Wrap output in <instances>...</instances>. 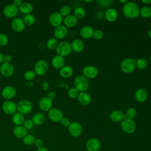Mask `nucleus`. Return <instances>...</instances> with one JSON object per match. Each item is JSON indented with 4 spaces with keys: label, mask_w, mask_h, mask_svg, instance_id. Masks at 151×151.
Wrapping results in <instances>:
<instances>
[{
    "label": "nucleus",
    "mask_w": 151,
    "mask_h": 151,
    "mask_svg": "<svg viewBox=\"0 0 151 151\" xmlns=\"http://www.w3.org/2000/svg\"><path fill=\"white\" fill-rule=\"evenodd\" d=\"M140 7L139 5L133 1H127L123 4L122 11L125 17L130 19L136 18L140 15Z\"/></svg>",
    "instance_id": "f257e3e1"
},
{
    "label": "nucleus",
    "mask_w": 151,
    "mask_h": 151,
    "mask_svg": "<svg viewBox=\"0 0 151 151\" xmlns=\"http://www.w3.org/2000/svg\"><path fill=\"white\" fill-rule=\"evenodd\" d=\"M74 87L79 92H86L89 88L88 80L83 75L77 76L74 80Z\"/></svg>",
    "instance_id": "f03ea898"
},
{
    "label": "nucleus",
    "mask_w": 151,
    "mask_h": 151,
    "mask_svg": "<svg viewBox=\"0 0 151 151\" xmlns=\"http://www.w3.org/2000/svg\"><path fill=\"white\" fill-rule=\"evenodd\" d=\"M18 112L22 114H27L31 112L33 109V105L31 101L27 99H22L17 104Z\"/></svg>",
    "instance_id": "7ed1b4c3"
},
{
    "label": "nucleus",
    "mask_w": 151,
    "mask_h": 151,
    "mask_svg": "<svg viewBox=\"0 0 151 151\" xmlns=\"http://www.w3.org/2000/svg\"><path fill=\"white\" fill-rule=\"evenodd\" d=\"M57 55L61 57L68 55L72 51L71 44L67 41H61L58 42L57 47L55 48Z\"/></svg>",
    "instance_id": "20e7f679"
},
{
    "label": "nucleus",
    "mask_w": 151,
    "mask_h": 151,
    "mask_svg": "<svg viewBox=\"0 0 151 151\" xmlns=\"http://www.w3.org/2000/svg\"><path fill=\"white\" fill-rule=\"evenodd\" d=\"M123 131L127 134L133 133L136 129V124L133 119L125 117L120 123Z\"/></svg>",
    "instance_id": "39448f33"
},
{
    "label": "nucleus",
    "mask_w": 151,
    "mask_h": 151,
    "mask_svg": "<svg viewBox=\"0 0 151 151\" xmlns=\"http://www.w3.org/2000/svg\"><path fill=\"white\" fill-rule=\"evenodd\" d=\"M120 69L124 73H132L136 68L135 60L131 58L123 59L120 63Z\"/></svg>",
    "instance_id": "423d86ee"
},
{
    "label": "nucleus",
    "mask_w": 151,
    "mask_h": 151,
    "mask_svg": "<svg viewBox=\"0 0 151 151\" xmlns=\"http://www.w3.org/2000/svg\"><path fill=\"white\" fill-rule=\"evenodd\" d=\"M48 69V64L45 60H38L34 68V71L36 75L43 76L46 74Z\"/></svg>",
    "instance_id": "0eeeda50"
},
{
    "label": "nucleus",
    "mask_w": 151,
    "mask_h": 151,
    "mask_svg": "<svg viewBox=\"0 0 151 151\" xmlns=\"http://www.w3.org/2000/svg\"><path fill=\"white\" fill-rule=\"evenodd\" d=\"M3 111L8 115H13L17 111V104L11 100H5L2 104Z\"/></svg>",
    "instance_id": "6e6552de"
},
{
    "label": "nucleus",
    "mask_w": 151,
    "mask_h": 151,
    "mask_svg": "<svg viewBox=\"0 0 151 151\" xmlns=\"http://www.w3.org/2000/svg\"><path fill=\"white\" fill-rule=\"evenodd\" d=\"M83 76L87 79H93L96 78L98 74L99 70L97 67L93 65H86L82 70Z\"/></svg>",
    "instance_id": "1a4fd4ad"
},
{
    "label": "nucleus",
    "mask_w": 151,
    "mask_h": 151,
    "mask_svg": "<svg viewBox=\"0 0 151 151\" xmlns=\"http://www.w3.org/2000/svg\"><path fill=\"white\" fill-rule=\"evenodd\" d=\"M19 12V8L12 3L7 4L3 9L4 15L8 18H15Z\"/></svg>",
    "instance_id": "9d476101"
},
{
    "label": "nucleus",
    "mask_w": 151,
    "mask_h": 151,
    "mask_svg": "<svg viewBox=\"0 0 151 151\" xmlns=\"http://www.w3.org/2000/svg\"><path fill=\"white\" fill-rule=\"evenodd\" d=\"M69 133L73 137H77L80 136L83 132V127L81 124L77 122H71L68 127Z\"/></svg>",
    "instance_id": "9b49d317"
},
{
    "label": "nucleus",
    "mask_w": 151,
    "mask_h": 151,
    "mask_svg": "<svg viewBox=\"0 0 151 151\" xmlns=\"http://www.w3.org/2000/svg\"><path fill=\"white\" fill-rule=\"evenodd\" d=\"M48 112V118L53 122H60L63 118L62 111L58 108L52 107Z\"/></svg>",
    "instance_id": "f8f14e48"
},
{
    "label": "nucleus",
    "mask_w": 151,
    "mask_h": 151,
    "mask_svg": "<svg viewBox=\"0 0 151 151\" xmlns=\"http://www.w3.org/2000/svg\"><path fill=\"white\" fill-rule=\"evenodd\" d=\"M0 73L5 77H10L14 73V67L11 63H3L0 65Z\"/></svg>",
    "instance_id": "ddd939ff"
},
{
    "label": "nucleus",
    "mask_w": 151,
    "mask_h": 151,
    "mask_svg": "<svg viewBox=\"0 0 151 151\" xmlns=\"http://www.w3.org/2000/svg\"><path fill=\"white\" fill-rule=\"evenodd\" d=\"M63 21V17L58 11L52 12L49 17V22L51 25L54 27H57L61 25Z\"/></svg>",
    "instance_id": "4468645a"
},
{
    "label": "nucleus",
    "mask_w": 151,
    "mask_h": 151,
    "mask_svg": "<svg viewBox=\"0 0 151 151\" xmlns=\"http://www.w3.org/2000/svg\"><path fill=\"white\" fill-rule=\"evenodd\" d=\"M17 94L16 89L11 86L5 87L1 91V95L4 99L6 100H11L13 99Z\"/></svg>",
    "instance_id": "2eb2a0df"
},
{
    "label": "nucleus",
    "mask_w": 151,
    "mask_h": 151,
    "mask_svg": "<svg viewBox=\"0 0 151 151\" xmlns=\"http://www.w3.org/2000/svg\"><path fill=\"white\" fill-rule=\"evenodd\" d=\"M101 143L97 138L89 139L86 144V147L88 151H99Z\"/></svg>",
    "instance_id": "dca6fc26"
},
{
    "label": "nucleus",
    "mask_w": 151,
    "mask_h": 151,
    "mask_svg": "<svg viewBox=\"0 0 151 151\" xmlns=\"http://www.w3.org/2000/svg\"><path fill=\"white\" fill-rule=\"evenodd\" d=\"M11 26L12 30L16 32H21L23 31L25 28V25L22 19L20 18H14L11 21Z\"/></svg>",
    "instance_id": "f3484780"
},
{
    "label": "nucleus",
    "mask_w": 151,
    "mask_h": 151,
    "mask_svg": "<svg viewBox=\"0 0 151 151\" xmlns=\"http://www.w3.org/2000/svg\"><path fill=\"white\" fill-rule=\"evenodd\" d=\"M40 109L43 111H48L52 108V100L47 96L42 97L39 101Z\"/></svg>",
    "instance_id": "a211bd4d"
},
{
    "label": "nucleus",
    "mask_w": 151,
    "mask_h": 151,
    "mask_svg": "<svg viewBox=\"0 0 151 151\" xmlns=\"http://www.w3.org/2000/svg\"><path fill=\"white\" fill-rule=\"evenodd\" d=\"M68 28L64 25H60L55 28L54 31V35L55 38L63 39L68 34Z\"/></svg>",
    "instance_id": "6ab92c4d"
},
{
    "label": "nucleus",
    "mask_w": 151,
    "mask_h": 151,
    "mask_svg": "<svg viewBox=\"0 0 151 151\" xmlns=\"http://www.w3.org/2000/svg\"><path fill=\"white\" fill-rule=\"evenodd\" d=\"M94 29L91 26L84 25L80 30V35L84 39H89L93 35Z\"/></svg>",
    "instance_id": "aec40b11"
},
{
    "label": "nucleus",
    "mask_w": 151,
    "mask_h": 151,
    "mask_svg": "<svg viewBox=\"0 0 151 151\" xmlns=\"http://www.w3.org/2000/svg\"><path fill=\"white\" fill-rule=\"evenodd\" d=\"M147 91L143 88L137 89L134 93V98L139 103L145 102L147 100Z\"/></svg>",
    "instance_id": "412c9836"
},
{
    "label": "nucleus",
    "mask_w": 151,
    "mask_h": 151,
    "mask_svg": "<svg viewBox=\"0 0 151 151\" xmlns=\"http://www.w3.org/2000/svg\"><path fill=\"white\" fill-rule=\"evenodd\" d=\"M77 100L78 102L83 106H87L90 104L91 102V96L86 92H80L78 97H77Z\"/></svg>",
    "instance_id": "4be33fe9"
},
{
    "label": "nucleus",
    "mask_w": 151,
    "mask_h": 151,
    "mask_svg": "<svg viewBox=\"0 0 151 151\" xmlns=\"http://www.w3.org/2000/svg\"><path fill=\"white\" fill-rule=\"evenodd\" d=\"M104 17L109 22H114L117 20L118 18V12L117 10L113 8H108L105 13Z\"/></svg>",
    "instance_id": "5701e85b"
},
{
    "label": "nucleus",
    "mask_w": 151,
    "mask_h": 151,
    "mask_svg": "<svg viewBox=\"0 0 151 151\" xmlns=\"http://www.w3.org/2000/svg\"><path fill=\"white\" fill-rule=\"evenodd\" d=\"M64 25L68 28H73L78 23V19L73 15L70 14L63 19Z\"/></svg>",
    "instance_id": "b1692460"
},
{
    "label": "nucleus",
    "mask_w": 151,
    "mask_h": 151,
    "mask_svg": "<svg viewBox=\"0 0 151 151\" xmlns=\"http://www.w3.org/2000/svg\"><path fill=\"white\" fill-rule=\"evenodd\" d=\"M51 64L55 69H61L65 65V58L58 55H55L51 60Z\"/></svg>",
    "instance_id": "393cba45"
},
{
    "label": "nucleus",
    "mask_w": 151,
    "mask_h": 151,
    "mask_svg": "<svg viewBox=\"0 0 151 151\" xmlns=\"http://www.w3.org/2000/svg\"><path fill=\"white\" fill-rule=\"evenodd\" d=\"M125 117V114L119 110H113L110 114V119L114 122H121Z\"/></svg>",
    "instance_id": "a878e982"
},
{
    "label": "nucleus",
    "mask_w": 151,
    "mask_h": 151,
    "mask_svg": "<svg viewBox=\"0 0 151 151\" xmlns=\"http://www.w3.org/2000/svg\"><path fill=\"white\" fill-rule=\"evenodd\" d=\"M13 134L18 139H23L28 134V130L23 125L16 126L13 130Z\"/></svg>",
    "instance_id": "bb28decb"
},
{
    "label": "nucleus",
    "mask_w": 151,
    "mask_h": 151,
    "mask_svg": "<svg viewBox=\"0 0 151 151\" xmlns=\"http://www.w3.org/2000/svg\"><path fill=\"white\" fill-rule=\"evenodd\" d=\"M73 68L71 66L68 65H65L61 69H60L59 73L60 75L65 78H68L71 77L73 74Z\"/></svg>",
    "instance_id": "cd10ccee"
},
{
    "label": "nucleus",
    "mask_w": 151,
    "mask_h": 151,
    "mask_svg": "<svg viewBox=\"0 0 151 151\" xmlns=\"http://www.w3.org/2000/svg\"><path fill=\"white\" fill-rule=\"evenodd\" d=\"M71 46L72 48V50H73L74 52H80L83 50L84 48V44L81 40L76 38L72 41Z\"/></svg>",
    "instance_id": "c85d7f7f"
},
{
    "label": "nucleus",
    "mask_w": 151,
    "mask_h": 151,
    "mask_svg": "<svg viewBox=\"0 0 151 151\" xmlns=\"http://www.w3.org/2000/svg\"><path fill=\"white\" fill-rule=\"evenodd\" d=\"M31 120L34 123V125L40 126L44 123L45 120V117L43 113L41 112H38L35 113L32 116Z\"/></svg>",
    "instance_id": "c756f323"
},
{
    "label": "nucleus",
    "mask_w": 151,
    "mask_h": 151,
    "mask_svg": "<svg viewBox=\"0 0 151 151\" xmlns=\"http://www.w3.org/2000/svg\"><path fill=\"white\" fill-rule=\"evenodd\" d=\"M19 11L23 14L27 15L31 14V12L33 11L34 8L33 5L28 2H22V4L20 5V6L18 8Z\"/></svg>",
    "instance_id": "7c9ffc66"
},
{
    "label": "nucleus",
    "mask_w": 151,
    "mask_h": 151,
    "mask_svg": "<svg viewBox=\"0 0 151 151\" xmlns=\"http://www.w3.org/2000/svg\"><path fill=\"white\" fill-rule=\"evenodd\" d=\"M24 121H25V117L24 114L19 112H17L12 115V122L16 126L23 125Z\"/></svg>",
    "instance_id": "2f4dec72"
},
{
    "label": "nucleus",
    "mask_w": 151,
    "mask_h": 151,
    "mask_svg": "<svg viewBox=\"0 0 151 151\" xmlns=\"http://www.w3.org/2000/svg\"><path fill=\"white\" fill-rule=\"evenodd\" d=\"M73 15L78 19L83 18L86 15V9L81 6L76 7L73 11Z\"/></svg>",
    "instance_id": "473e14b6"
},
{
    "label": "nucleus",
    "mask_w": 151,
    "mask_h": 151,
    "mask_svg": "<svg viewBox=\"0 0 151 151\" xmlns=\"http://www.w3.org/2000/svg\"><path fill=\"white\" fill-rule=\"evenodd\" d=\"M22 20L25 25L31 26L34 25L35 22V17L32 14H27L24 15Z\"/></svg>",
    "instance_id": "72a5a7b5"
},
{
    "label": "nucleus",
    "mask_w": 151,
    "mask_h": 151,
    "mask_svg": "<svg viewBox=\"0 0 151 151\" xmlns=\"http://www.w3.org/2000/svg\"><path fill=\"white\" fill-rule=\"evenodd\" d=\"M140 15L142 17L147 18L151 17V7L149 6H144L140 8Z\"/></svg>",
    "instance_id": "f704fd0d"
},
{
    "label": "nucleus",
    "mask_w": 151,
    "mask_h": 151,
    "mask_svg": "<svg viewBox=\"0 0 151 151\" xmlns=\"http://www.w3.org/2000/svg\"><path fill=\"white\" fill-rule=\"evenodd\" d=\"M136 63V67L140 70L145 69L147 66V61L143 58H138L135 61Z\"/></svg>",
    "instance_id": "c9c22d12"
},
{
    "label": "nucleus",
    "mask_w": 151,
    "mask_h": 151,
    "mask_svg": "<svg viewBox=\"0 0 151 151\" xmlns=\"http://www.w3.org/2000/svg\"><path fill=\"white\" fill-rule=\"evenodd\" d=\"M58 44V40L55 37H51L49 38L47 41V47L50 50H55Z\"/></svg>",
    "instance_id": "e433bc0d"
},
{
    "label": "nucleus",
    "mask_w": 151,
    "mask_h": 151,
    "mask_svg": "<svg viewBox=\"0 0 151 151\" xmlns=\"http://www.w3.org/2000/svg\"><path fill=\"white\" fill-rule=\"evenodd\" d=\"M35 140V137H34V136H33L32 134H27L23 139H22V141L23 143L27 146H31L33 144H34Z\"/></svg>",
    "instance_id": "4c0bfd02"
},
{
    "label": "nucleus",
    "mask_w": 151,
    "mask_h": 151,
    "mask_svg": "<svg viewBox=\"0 0 151 151\" xmlns=\"http://www.w3.org/2000/svg\"><path fill=\"white\" fill-rule=\"evenodd\" d=\"M125 116H126V117L133 120V119H134L137 116L136 109L133 107H130L128 108L126 111Z\"/></svg>",
    "instance_id": "58836bf2"
},
{
    "label": "nucleus",
    "mask_w": 151,
    "mask_h": 151,
    "mask_svg": "<svg viewBox=\"0 0 151 151\" xmlns=\"http://www.w3.org/2000/svg\"><path fill=\"white\" fill-rule=\"evenodd\" d=\"M36 76L35 73L32 70H27L24 73V78L28 81L33 80Z\"/></svg>",
    "instance_id": "ea45409f"
},
{
    "label": "nucleus",
    "mask_w": 151,
    "mask_h": 151,
    "mask_svg": "<svg viewBox=\"0 0 151 151\" xmlns=\"http://www.w3.org/2000/svg\"><path fill=\"white\" fill-rule=\"evenodd\" d=\"M71 9L70 8V6L68 5H64L60 9L59 12L60 13V14L63 16V17H67L68 15H69L71 13Z\"/></svg>",
    "instance_id": "a19ab883"
},
{
    "label": "nucleus",
    "mask_w": 151,
    "mask_h": 151,
    "mask_svg": "<svg viewBox=\"0 0 151 151\" xmlns=\"http://www.w3.org/2000/svg\"><path fill=\"white\" fill-rule=\"evenodd\" d=\"M9 42V38L8 37L4 34L0 33V46L4 47Z\"/></svg>",
    "instance_id": "79ce46f5"
},
{
    "label": "nucleus",
    "mask_w": 151,
    "mask_h": 151,
    "mask_svg": "<svg viewBox=\"0 0 151 151\" xmlns=\"http://www.w3.org/2000/svg\"><path fill=\"white\" fill-rule=\"evenodd\" d=\"M79 93L80 92L75 87L70 88L68 91V95L71 99L77 98Z\"/></svg>",
    "instance_id": "37998d69"
},
{
    "label": "nucleus",
    "mask_w": 151,
    "mask_h": 151,
    "mask_svg": "<svg viewBox=\"0 0 151 151\" xmlns=\"http://www.w3.org/2000/svg\"><path fill=\"white\" fill-rule=\"evenodd\" d=\"M103 36H104V34L101 30H100V29L94 30L93 35V37H94V39L99 40L102 39L103 38Z\"/></svg>",
    "instance_id": "c03bdc74"
},
{
    "label": "nucleus",
    "mask_w": 151,
    "mask_h": 151,
    "mask_svg": "<svg viewBox=\"0 0 151 151\" xmlns=\"http://www.w3.org/2000/svg\"><path fill=\"white\" fill-rule=\"evenodd\" d=\"M23 126L27 130H29V129H31L34 125L31 119H27V120H25Z\"/></svg>",
    "instance_id": "a18cd8bd"
},
{
    "label": "nucleus",
    "mask_w": 151,
    "mask_h": 151,
    "mask_svg": "<svg viewBox=\"0 0 151 151\" xmlns=\"http://www.w3.org/2000/svg\"><path fill=\"white\" fill-rule=\"evenodd\" d=\"M97 3L100 6L106 7V6L110 5V4L112 3V1H110V0H101H101H100V1H97Z\"/></svg>",
    "instance_id": "49530a36"
},
{
    "label": "nucleus",
    "mask_w": 151,
    "mask_h": 151,
    "mask_svg": "<svg viewBox=\"0 0 151 151\" xmlns=\"http://www.w3.org/2000/svg\"><path fill=\"white\" fill-rule=\"evenodd\" d=\"M60 122L61 124L64 127H68V126L71 123L70 120L67 117H63V118L61 120Z\"/></svg>",
    "instance_id": "de8ad7c7"
},
{
    "label": "nucleus",
    "mask_w": 151,
    "mask_h": 151,
    "mask_svg": "<svg viewBox=\"0 0 151 151\" xmlns=\"http://www.w3.org/2000/svg\"><path fill=\"white\" fill-rule=\"evenodd\" d=\"M34 145L35 146V147L38 149L40 147H41L43 146V141L42 139L38 138V139H35V142H34Z\"/></svg>",
    "instance_id": "09e8293b"
},
{
    "label": "nucleus",
    "mask_w": 151,
    "mask_h": 151,
    "mask_svg": "<svg viewBox=\"0 0 151 151\" xmlns=\"http://www.w3.org/2000/svg\"><path fill=\"white\" fill-rule=\"evenodd\" d=\"M12 60V57L9 54H6L4 57V63H11Z\"/></svg>",
    "instance_id": "8fccbe9b"
},
{
    "label": "nucleus",
    "mask_w": 151,
    "mask_h": 151,
    "mask_svg": "<svg viewBox=\"0 0 151 151\" xmlns=\"http://www.w3.org/2000/svg\"><path fill=\"white\" fill-rule=\"evenodd\" d=\"M55 96H56L55 93L54 91H50V92L48 93V94H47V97H48L49 99H50L51 100H52V99H54L55 97Z\"/></svg>",
    "instance_id": "3c124183"
},
{
    "label": "nucleus",
    "mask_w": 151,
    "mask_h": 151,
    "mask_svg": "<svg viewBox=\"0 0 151 151\" xmlns=\"http://www.w3.org/2000/svg\"><path fill=\"white\" fill-rule=\"evenodd\" d=\"M12 4L17 7L19 8L20 5L22 4V1L21 0H14L12 1Z\"/></svg>",
    "instance_id": "603ef678"
},
{
    "label": "nucleus",
    "mask_w": 151,
    "mask_h": 151,
    "mask_svg": "<svg viewBox=\"0 0 151 151\" xmlns=\"http://www.w3.org/2000/svg\"><path fill=\"white\" fill-rule=\"evenodd\" d=\"M36 151H49V150H48V149L47 147L42 146L41 147H40V148L37 149Z\"/></svg>",
    "instance_id": "864d4df0"
},
{
    "label": "nucleus",
    "mask_w": 151,
    "mask_h": 151,
    "mask_svg": "<svg viewBox=\"0 0 151 151\" xmlns=\"http://www.w3.org/2000/svg\"><path fill=\"white\" fill-rule=\"evenodd\" d=\"M4 55L3 54L2 52L0 51V64H2L4 63Z\"/></svg>",
    "instance_id": "5fc2aeb1"
},
{
    "label": "nucleus",
    "mask_w": 151,
    "mask_h": 151,
    "mask_svg": "<svg viewBox=\"0 0 151 151\" xmlns=\"http://www.w3.org/2000/svg\"><path fill=\"white\" fill-rule=\"evenodd\" d=\"M142 2L146 5H149L151 4V0H142Z\"/></svg>",
    "instance_id": "6e6d98bb"
},
{
    "label": "nucleus",
    "mask_w": 151,
    "mask_h": 151,
    "mask_svg": "<svg viewBox=\"0 0 151 151\" xmlns=\"http://www.w3.org/2000/svg\"><path fill=\"white\" fill-rule=\"evenodd\" d=\"M120 3H122V4H126L128 1H127V0H119V1Z\"/></svg>",
    "instance_id": "4d7b16f0"
},
{
    "label": "nucleus",
    "mask_w": 151,
    "mask_h": 151,
    "mask_svg": "<svg viewBox=\"0 0 151 151\" xmlns=\"http://www.w3.org/2000/svg\"><path fill=\"white\" fill-rule=\"evenodd\" d=\"M147 35L149 36V37L151 39V29H150L149 31H148V32H147Z\"/></svg>",
    "instance_id": "13d9d810"
},
{
    "label": "nucleus",
    "mask_w": 151,
    "mask_h": 151,
    "mask_svg": "<svg viewBox=\"0 0 151 151\" xmlns=\"http://www.w3.org/2000/svg\"><path fill=\"white\" fill-rule=\"evenodd\" d=\"M149 61H150V64H151V55H150V58H149Z\"/></svg>",
    "instance_id": "bf43d9fd"
},
{
    "label": "nucleus",
    "mask_w": 151,
    "mask_h": 151,
    "mask_svg": "<svg viewBox=\"0 0 151 151\" xmlns=\"http://www.w3.org/2000/svg\"><path fill=\"white\" fill-rule=\"evenodd\" d=\"M93 1H86V2H93Z\"/></svg>",
    "instance_id": "052dcab7"
}]
</instances>
